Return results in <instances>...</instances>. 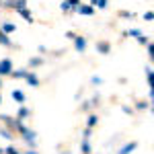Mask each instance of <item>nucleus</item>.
<instances>
[{"label":"nucleus","mask_w":154,"mask_h":154,"mask_svg":"<svg viewBox=\"0 0 154 154\" xmlns=\"http://www.w3.org/2000/svg\"><path fill=\"white\" fill-rule=\"evenodd\" d=\"M27 6V0H2V6L0 8H4V11H21Z\"/></svg>","instance_id":"obj_1"},{"label":"nucleus","mask_w":154,"mask_h":154,"mask_svg":"<svg viewBox=\"0 0 154 154\" xmlns=\"http://www.w3.org/2000/svg\"><path fill=\"white\" fill-rule=\"evenodd\" d=\"M19 136H21V138L25 140V144H27L29 148H35V144H37V134H35L33 130H29V128H25V130L21 131Z\"/></svg>","instance_id":"obj_2"},{"label":"nucleus","mask_w":154,"mask_h":154,"mask_svg":"<svg viewBox=\"0 0 154 154\" xmlns=\"http://www.w3.org/2000/svg\"><path fill=\"white\" fill-rule=\"evenodd\" d=\"M12 72V60L11 58H2L0 60V76L4 78V76H11Z\"/></svg>","instance_id":"obj_3"},{"label":"nucleus","mask_w":154,"mask_h":154,"mask_svg":"<svg viewBox=\"0 0 154 154\" xmlns=\"http://www.w3.org/2000/svg\"><path fill=\"white\" fill-rule=\"evenodd\" d=\"M95 11H97V8L93 6V4H82V2H80V4L76 6V11H74V12H78V14H82V17H93Z\"/></svg>","instance_id":"obj_4"},{"label":"nucleus","mask_w":154,"mask_h":154,"mask_svg":"<svg viewBox=\"0 0 154 154\" xmlns=\"http://www.w3.org/2000/svg\"><path fill=\"white\" fill-rule=\"evenodd\" d=\"M72 43H74V49H76V51L84 54V49H86V37H82V35H76L74 39H72Z\"/></svg>","instance_id":"obj_5"},{"label":"nucleus","mask_w":154,"mask_h":154,"mask_svg":"<svg viewBox=\"0 0 154 154\" xmlns=\"http://www.w3.org/2000/svg\"><path fill=\"white\" fill-rule=\"evenodd\" d=\"M14 123H17V117H12V115H0V125H4V128L14 131Z\"/></svg>","instance_id":"obj_6"},{"label":"nucleus","mask_w":154,"mask_h":154,"mask_svg":"<svg viewBox=\"0 0 154 154\" xmlns=\"http://www.w3.org/2000/svg\"><path fill=\"white\" fill-rule=\"evenodd\" d=\"M97 54H103V56H107V54H111V43L109 41H97Z\"/></svg>","instance_id":"obj_7"},{"label":"nucleus","mask_w":154,"mask_h":154,"mask_svg":"<svg viewBox=\"0 0 154 154\" xmlns=\"http://www.w3.org/2000/svg\"><path fill=\"white\" fill-rule=\"evenodd\" d=\"M25 80H27V84H29V86H39V82H41V80H39V76H37L35 72H27V76H25Z\"/></svg>","instance_id":"obj_8"},{"label":"nucleus","mask_w":154,"mask_h":154,"mask_svg":"<svg viewBox=\"0 0 154 154\" xmlns=\"http://www.w3.org/2000/svg\"><path fill=\"white\" fill-rule=\"evenodd\" d=\"M144 72H146V82H148V88H154V68H152V66H146Z\"/></svg>","instance_id":"obj_9"},{"label":"nucleus","mask_w":154,"mask_h":154,"mask_svg":"<svg viewBox=\"0 0 154 154\" xmlns=\"http://www.w3.org/2000/svg\"><path fill=\"white\" fill-rule=\"evenodd\" d=\"M0 136H2L4 140H8V142H12V140L17 138V134L12 130H8V128H4V125H0Z\"/></svg>","instance_id":"obj_10"},{"label":"nucleus","mask_w":154,"mask_h":154,"mask_svg":"<svg viewBox=\"0 0 154 154\" xmlns=\"http://www.w3.org/2000/svg\"><path fill=\"white\" fill-rule=\"evenodd\" d=\"M17 12H19V14H21V17H23V19H25V21H27L29 25H33V23H35L33 14H31V11H29L27 6H25V8H21V11H17Z\"/></svg>","instance_id":"obj_11"},{"label":"nucleus","mask_w":154,"mask_h":154,"mask_svg":"<svg viewBox=\"0 0 154 154\" xmlns=\"http://www.w3.org/2000/svg\"><path fill=\"white\" fill-rule=\"evenodd\" d=\"M27 68H19V70H14L12 68V72H11V76L14 78V80H25V76H27Z\"/></svg>","instance_id":"obj_12"},{"label":"nucleus","mask_w":154,"mask_h":154,"mask_svg":"<svg viewBox=\"0 0 154 154\" xmlns=\"http://www.w3.org/2000/svg\"><path fill=\"white\" fill-rule=\"evenodd\" d=\"M0 45H2V48H12V39L6 35L2 29H0Z\"/></svg>","instance_id":"obj_13"},{"label":"nucleus","mask_w":154,"mask_h":154,"mask_svg":"<svg viewBox=\"0 0 154 154\" xmlns=\"http://www.w3.org/2000/svg\"><path fill=\"white\" fill-rule=\"evenodd\" d=\"M136 148H138V142H130V144H125V146H121V150L117 154H131Z\"/></svg>","instance_id":"obj_14"},{"label":"nucleus","mask_w":154,"mask_h":154,"mask_svg":"<svg viewBox=\"0 0 154 154\" xmlns=\"http://www.w3.org/2000/svg\"><path fill=\"white\" fill-rule=\"evenodd\" d=\"M80 154H93V146L86 138H82V142H80Z\"/></svg>","instance_id":"obj_15"},{"label":"nucleus","mask_w":154,"mask_h":154,"mask_svg":"<svg viewBox=\"0 0 154 154\" xmlns=\"http://www.w3.org/2000/svg\"><path fill=\"white\" fill-rule=\"evenodd\" d=\"M99 125V115L97 113H88L86 117V128H97Z\"/></svg>","instance_id":"obj_16"},{"label":"nucleus","mask_w":154,"mask_h":154,"mask_svg":"<svg viewBox=\"0 0 154 154\" xmlns=\"http://www.w3.org/2000/svg\"><path fill=\"white\" fill-rule=\"evenodd\" d=\"M12 101H17L19 105H23L25 103V93L19 91V88H14V91H12Z\"/></svg>","instance_id":"obj_17"},{"label":"nucleus","mask_w":154,"mask_h":154,"mask_svg":"<svg viewBox=\"0 0 154 154\" xmlns=\"http://www.w3.org/2000/svg\"><path fill=\"white\" fill-rule=\"evenodd\" d=\"M17 117L19 119H27V117H31V109H27L25 105L19 107V111H17Z\"/></svg>","instance_id":"obj_18"},{"label":"nucleus","mask_w":154,"mask_h":154,"mask_svg":"<svg viewBox=\"0 0 154 154\" xmlns=\"http://www.w3.org/2000/svg\"><path fill=\"white\" fill-rule=\"evenodd\" d=\"M0 29H2L6 35H11V33L17 31V25H14V23H2V25H0Z\"/></svg>","instance_id":"obj_19"},{"label":"nucleus","mask_w":154,"mask_h":154,"mask_svg":"<svg viewBox=\"0 0 154 154\" xmlns=\"http://www.w3.org/2000/svg\"><path fill=\"white\" fill-rule=\"evenodd\" d=\"M43 64H45V60L39 58V56H35V58L29 60V68H39V66H43Z\"/></svg>","instance_id":"obj_20"},{"label":"nucleus","mask_w":154,"mask_h":154,"mask_svg":"<svg viewBox=\"0 0 154 154\" xmlns=\"http://www.w3.org/2000/svg\"><path fill=\"white\" fill-rule=\"evenodd\" d=\"M150 107H152V103H150V101H138L134 109H138V111H146V109H150Z\"/></svg>","instance_id":"obj_21"},{"label":"nucleus","mask_w":154,"mask_h":154,"mask_svg":"<svg viewBox=\"0 0 154 154\" xmlns=\"http://www.w3.org/2000/svg\"><path fill=\"white\" fill-rule=\"evenodd\" d=\"M95 8H99V11H105L107 6H109V0H95V4H93Z\"/></svg>","instance_id":"obj_22"},{"label":"nucleus","mask_w":154,"mask_h":154,"mask_svg":"<svg viewBox=\"0 0 154 154\" xmlns=\"http://www.w3.org/2000/svg\"><path fill=\"white\" fill-rule=\"evenodd\" d=\"M117 17H119V19H134L136 14H134L131 11H119V12H117Z\"/></svg>","instance_id":"obj_23"},{"label":"nucleus","mask_w":154,"mask_h":154,"mask_svg":"<svg viewBox=\"0 0 154 154\" xmlns=\"http://www.w3.org/2000/svg\"><path fill=\"white\" fill-rule=\"evenodd\" d=\"M146 51H148V58L154 60V43H152V41H148V43H146Z\"/></svg>","instance_id":"obj_24"},{"label":"nucleus","mask_w":154,"mask_h":154,"mask_svg":"<svg viewBox=\"0 0 154 154\" xmlns=\"http://www.w3.org/2000/svg\"><path fill=\"white\" fill-rule=\"evenodd\" d=\"M136 41H138V43H140V45H146V43H148V41H150V37H146V35H144V33H140V35L136 37Z\"/></svg>","instance_id":"obj_25"},{"label":"nucleus","mask_w":154,"mask_h":154,"mask_svg":"<svg viewBox=\"0 0 154 154\" xmlns=\"http://www.w3.org/2000/svg\"><path fill=\"white\" fill-rule=\"evenodd\" d=\"M91 109H93L91 101H84L82 105H80V111H82V113H91Z\"/></svg>","instance_id":"obj_26"},{"label":"nucleus","mask_w":154,"mask_h":154,"mask_svg":"<svg viewBox=\"0 0 154 154\" xmlns=\"http://www.w3.org/2000/svg\"><path fill=\"white\" fill-rule=\"evenodd\" d=\"M4 154H21V150H19V148H14V146H8V148L4 150Z\"/></svg>","instance_id":"obj_27"},{"label":"nucleus","mask_w":154,"mask_h":154,"mask_svg":"<svg viewBox=\"0 0 154 154\" xmlns=\"http://www.w3.org/2000/svg\"><path fill=\"white\" fill-rule=\"evenodd\" d=\"M121 111H123L125 115H134V111H136V109H134V107H128V105H123V107H121Z\"/></svg>","instance_id":"obj_28"},{"label":"nucleus","mask_w":154,"mask_h":154,"mask_svg":"<svg viewBox=\"0 0 154 154\" xmlns=\"http://www.w3.org/2000/svg\"><path fill=\"white\" fill-rule=\"evenodd\" d=\"M144 21H148V23L154 21V12L152 11H146V12H144Z\"/></svg>","instance_id":"obj_29"},{"label":"nucleus","mask_w":154,"mask_h":154,"mask_svg":"<svg viewBox=\"0 0 154 154\" xmlns=\"http://www.w3.org/2000/svg\"><path fill=\"white\" fill-rule=\"evenodd\" d=\"M91 136H93V128H84V131H82V138L91 140Z\"/></svg>","instance_id":"obj_30"},{"label":"nucleus","mask_w":154,"mask_h":154,"mask_svg":"<svg viewBox=\"0 0 154 154\" xmlns=\"http://www.w3.org/2000/svg\"><path fill=\"white\" fill-rule=\"evenodd\" d=\"M91 105H93V107H99V105H101V97H99V95L93 97V99H91Z\"/></svg>","instance_id":"obj_31"},{"label":"nucleus","mask_w":154,"mask_h":154,"mask_svg":"<svg viewBox=\"0 0 154 154\" xmlns=\"http://www.w3.org/2000/svg\"><path fill=\"white\" fill-rule=\"evenodd\" d=\"M68 4H70V8H72V12L76 11V6L80 4V0H68Z\"/></svg>","instance_id":"obj_32"},{"label":"nucleus","mask_w":154,"mask_h":154,"mask_svg":"<svg viewBox=\"0 0 154 154\" xmlns=\"http://www.w3.org/2000/svg\"><path fill=\"white\" fill-rule=\"evenodd\" d=\"M91 82H93V84L97 86V84H101V82H103V78H101V76H93V78H91Z\"/></svg>","instance_id":"obj_33"},{"label":"nucleus","mask_w":154,"mask_h":154,"mask_svg":"<svg viewBox=\"0 0 154 154\" xmlns=\"http://www.w3.org/2000/svg\"><path fill=\"white\" fill-rule=\"evenodd\" d=\"M64 37H66V39H70V41H72V39L76 37V33H74V31H66V35H64Z\"/></svg>","instance_id":"obj_34"},{"label":"nucleus","mask_w":154,"mask_h":154,"mask_svg":"<svg viewBox=\"0 0 154 154\" xmlns=\"http://www.w3.org/2000/svg\"><path fill=\"white\" fill-rule=\"evenodd\" d=\"M23 154H39V152H37L35 148H29V150H27V152H23Z\"/></svg>","instance_id":"obj_35"},{"label":"nucleus","mask_w":154,"mask_h":154,"mask_svg":"<svg viewBox=\"0 0 154 154\" xmlns=\"http://www.w3.org/2000/svg\"><path fill=\"white\" fill-rule=\"evenodd\" d=\"M60 154H70V152H68V150H64V152H60Z\"/></svg>","instance_id":"obj_36"},{"label":"nucleus","mask_w":154,"mask_h":154,"mask_svg":"<svg viewBox=\"0 0 154 154\" xmlns=\"http://www.w3.org/2000/svg\"><path fill=\"white\" fill-rule=\"evenodd\" d=\"M0 88H2V76H0Z\"/></svg>","instance_id":"obj_37"},{"label":"nucleus","mask_w":154,"mask_h":154,"mask_svg":"<svg viewBox=\"0 0 154 154\" xmlns=\"http://www.w3.org/2000/svg\"><path fill=\"white\" fill-rule=\"evenodd\" d=\"M88 4H95V0H91V2H88Z\"/></svg>","instance_id":"obj_38"},{"label":"nucleus","mask_w":154,"mask_h":154,"mask_svg":"<svg viewBox=\"0 0 154 154\" xmlns=\"http://www.w3.org/2000/svg\"><path fill=\"white\" fill-rule=\"evenodd\" d=\"M0 105H2V95H0Z\"/></svg>","instance_id":"obj_39"},{"label":"nucleus","mask_w":154,"mask_h":154,"mask_svg":"<svg viewBox=\"0 0 154 154\" xmlns=\"http://www.w3.org/2000/svg\"><path fill=\"white\" fill-rule=\"evenodd\" d=\"M0 154H4V150H2V148H0Z\"/></svg>","instance_id":"obj_40"},{"label":"nucleus","mask_w":154,"mask_h":154,"mask_svg":"<svg viewBox=\"0 0 154 154\" xmlns=\"http://www.w3.org/2000/svg\"><path fill=\"white\" fill-rule=\"evenodd\" d=\"M0 6H2V0H0Z\"/></svg>","instance_id":"obj_41"}]
</instances>
